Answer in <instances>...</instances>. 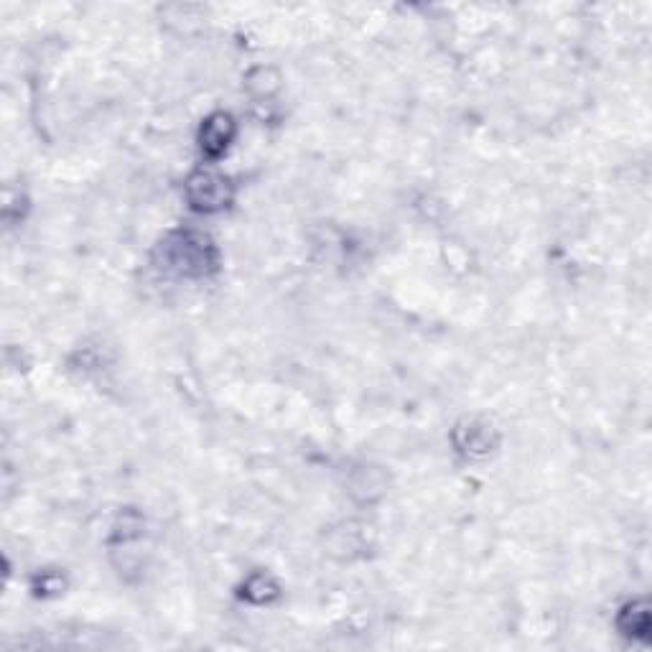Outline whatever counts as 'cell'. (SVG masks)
Returning <instances> with one entry per match:
<instances>
[{"mask_svg":"<svg viewBox=\"0 0 652 652\" xmlns=\"http://www.w3.org/2000/svg\"><path fill=\"white\" fill-rule=\"evenodd\" d=\"M619 630L627 637L635 640H645L647 630H650V612H647L645 602H632L619 614Z\"/></svg>","mask_w":652,"mask_h":652,"instance_id":"obj_4","label":"cell"},{"mask_svg":"<svg viewBox=\"0 0 652 652\" xmlns=\"http://www.w3.org/2000/svg\"><path fill=\"white\" fill-rule=\"evenodd\" d=\"M276 596H278V584L265 574L253 576V579L245 584V599H250V602L255 604H265L270 602V599H276Z\"/></svg>","mask_w":652,"mask_h":652,"instance_id":"obj_5","label":"cell"},{"mask_svg":"<svg viewBox=\"0 0 652 652\" xmlns=\"http://www.w3.org/2000/svg\"><path fill=\"white\" fill-rule=\"evenodd\" d=\"M232 138H235V120L227 113L209 115L199 130V146L209 158H220L230 148Z\"/></svg>","mask_w":652,"mask_h":652,"instance_id":"obj_3","label":"cell"},{"mask_svg":"<svg viewBox=\"0 0 652 652\" xmlns=\"http://www.w3.org/2000/svg\"><path fill=\"white\" fill-rule=\"evenodd\" d=\"M186 197H189V204L194 209H199V212H217V209L227 207V202L232 199L230 181L217 174L197 171L186 181Z\"/></svg>","mask_w":652,"mask_h":652,"instance_id":"obj_2","label":"cell"},{"mask_svg":"<svg viewBox=\"0 0 652 652\" xmlns=\"http://www.w3.org/2000/svg\"><path fill=\"white\" fill-rule=\"evenodd\" d=\"M163 265L179 276L204 278L217 270V248L207 235L194 230L174 232L163 242Z\"/></svg>","mask_w":652,"mask_h":652,"instance_id":"obj_1","label":"cell"}]
</instances>
